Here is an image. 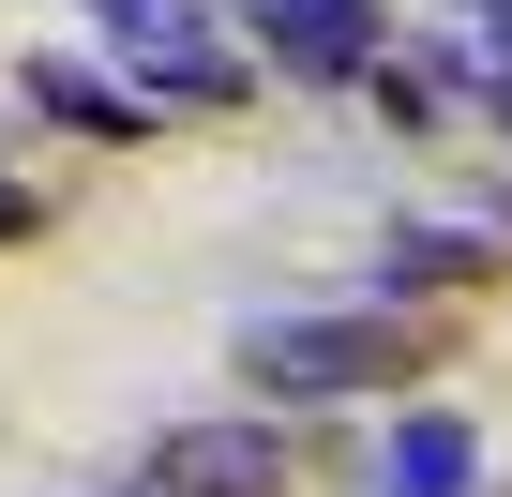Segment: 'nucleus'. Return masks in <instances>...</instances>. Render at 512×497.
Listing matches in <instances>:
<instances>
[{
    "mask_svg": "<svg viewBox=\"0 0 512 497\" xmlns=\"http://www.w3.org/2000/svg\"><path fill=\"white\" fill-rule=\"evenodd\" d=\"M392 362H407L392 317H256V332H241V377H256V392H362V377H392Z\"/></svg>",
    "mask_w": 512,
    "mask_h": 497,
    "instance_id": "1",
    "label": "nucleus"
},
{
    "mask_svg": "<svg viewBox=\"0 0 512 497\" xmlns=\"http://www.w3.org/2000/svg\"><path fill=\"white\" fill-rule=\"evenodd\" d=\"M241 16L287 76H362L377 61V0H241Z\"/></svg>",
    "mask_w": 512,
    "mask_h": 497,
    "instance_id": "2",
    "label": "nucleus"
},
{
    "mask_svg": "<svg viewBox=\"0 0 512 497\" xmlns=\"http://www.w3.org/2000/svg\"><path fill=\"white\" fill-rule=\"evenodd\" d=\"M106 31H121L136 61H166V91H196V106H226V91H241V61L196 31V0H106Z\"/></svg>",
    "mask_w": 512,
    "mask_h": 497,
    "instance_id": "3",
    "label": "nucleus"
},
{
    "mask_svg": "<svg viewBox=\"0 0 512 497\" xmlns=\"http://www.w3.org/2000/svg\"><path fill=\"white\" fill-rule=\"evenodd\" d=\"M256 482H272V437L256 422H196V437L151 452V497H256Z\"/></svg>",
    "mask_w": 512,
    "mask_h": 497,
    "instance_id": "4",
    "label": "nucleus"
},
{
    "mask_svg": "<svg viewBox=\"0 0 512 497\" xmlns=\"http://www.w3.org/2000/svg\"><path fill=\"white\" fill-rule=\"evenodd\" d=\"M467 467H482V437H467L452 407H422V422L392 437V467H377V497H467Z\"/></svg>",
    "mask_w": 512,
    "mask_h": 497,
    "instance_id": "5",
    "label": "nucleus"
},
{
    "mask_svg": "<svg viewBox=\"0 0 512 497\" xmlns=\"http://www.w3.org/2000/svg\"><path fill=\"white\" fill-rule=\"evenodd\" d=\"M31 106H46V121H76V136H136V106H121L106 76H76V61H31Z\"/></svg>",
    "mask_w": 512,
    "mask_h": 497,
    "instance_id": "6",
    "label": "nucleus"
},
{
    "mask_svg": "<svg viewBox=\"0 0 512 497\" xmlns=\"http://www.w3.org/2000/svg\"><path fill=\"white\" fill-rule=\"evenodd\" d=\"M0 226H16V181H0Z\"/></svg>",
    "mask_w": 512,
    "mask_h": 497,
    "instance_id": "7",
    "label": "nucleus"
}]
</instances>
